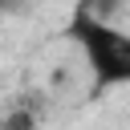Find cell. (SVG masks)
I'll list each match as a JSON object with an SVG mask.
<instances>
[{
	"label": "cell",
	"instance_id": "cell-2",
	"mask_svg": "<svg viewBox=\"0 0 130 130\" xmlns=\"http://www.w3.org/2000/svg\"><path fill=\"white\" fill-rule=\"evenodd\" d=\"M0 130H37V114L28 106H12L4 118H0Z\"/></svg>",
	"mask_w": 130,
	"mask_h": 130
},
{
	"label": "cell",
	"instance_id": "cell-3",
	"mask_svg": "<svg viewBox=\"0 0 130 130\" xmlns=\"http://www.w3.org/2000/svg\"><path fill=\"white\" fill-rule=\"evenodd\" d=\"M0 16H4V0H0Z\"/></svg>",
	"mask_w": 130,
	"mask_h": 130
},
{
	"label": "cell",
	"instance_id": "cell-1",
	"mask_svg": "<svg viewBox=\"0 0 130 130\" xmlns=\"http://www.w3.org/2000/svg\"><path fill=\"white\" fill-rule=\"evenodd\" d=\"M69 37L77 41L89 73H93V85H126L130 81V32L106 24L102 16L77 8L73 20H69Z\"/></svg>",
	"mask_w": 130,
	"mask_h": 130
}]
</instances>
